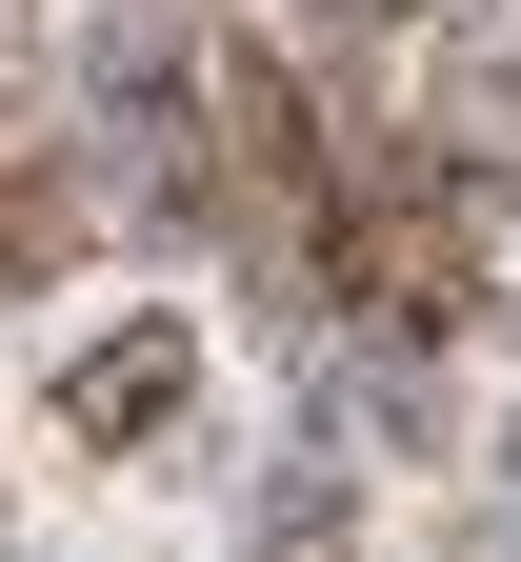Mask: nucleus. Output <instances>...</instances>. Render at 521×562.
Returning <instances> with one entry per match:
<instances>
[{"label":"nucleus","instance_id":"obj_1","mask_svg":"<svg viewBox=\"0 0 521 562\" xmlns=\"http://www.w3.org/2000/svg\"><path fill=\"white\" fill-rule=\"evenodd\" d=\"M181 402H201V341H181V322H121V341L60 362V442H161Z\"/></svg>","mask_w":521,"mask_h":562}]
</instances>
